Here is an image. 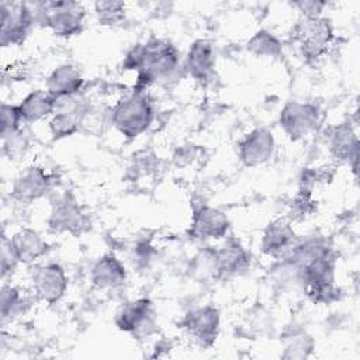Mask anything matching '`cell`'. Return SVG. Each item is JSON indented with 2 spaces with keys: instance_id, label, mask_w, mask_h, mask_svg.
I'll use <instances>...</instances> for the list:
<instances>
[{
  "instance_id": "obj_1",
  "label": "cell",
  "mask_w": 360,
  "mask_h": 360,
  "mask_svg": "<svg viewBox=\"0 0 360 360\" xmlns=\"http://www.w3.org/2000/svg\"><path fill=\"white\" fill-rule=\"evenodd\" d=\"M179 51L170 41L152 38L135 45L127 53L122 66L125 70H136L134 91L142 93L150 84L172 79L179 69Z\"/></svg>"
},
{
  "instance_id": "obj_2",
  "label": "cell",
  "mask_w": 360,
  "mask_h": 360,
  "mask_svg": "<svg viewBox=\"0 0 360 360\" xmlns=\"http://www.w3.org/2000/svg\"><path fill=\"white\" fill-rule=\"evenodd\" d=\"M34 21L48 27L55 35L73 37L83 30L86 17L84 7L72 0L28 3Z\"/></svg>"
},
{
  "instance_id": "obj_3",
  "label": "cell",
  "mask_w": 360,
  "mask_h": 360,
  "mask_svg": "<svg viewBox=\"0 0 360 360\" xmlns=\"http://www.w3.org/2000/svg\"><path fill=\"white\" fill-rule=\"evenodd\" d=\"M290 37L307 60H316L326 53L333 41V28L330 21L322 15H302Z\"/></svg>"
},
{
  "instance_id": "obj_4",
  "label": "cell",
  "mask_w": 360,
  "mask_h": 360,
  "mask_svg": "<svg viewBox=\"0 0 360 360\" xmlns=\"http://www.w3.org/2000/svg\"><path fill=\"white\" fill-rule=\"evenodd\" d=\"M111 120L120 134L127 138H136L149 128L153 120V110L142 93L134 91L115 104Z\"/></svg>"
},
{
  "instance_id": "obj_5",
  "label": "cell",
  "mask_w": 360,
  "mask_h": 360,
  "mask_svg": "<svg viewBox=\"0 0 360 360\" xmlns=\"http://www.w3.org/2000/svg\"><path fill=\"white\" fill-rule=\"evenodd\" d=\"M0 11H1V20H0L1 46L22 44L35 22L30 4L3 1L0 4Z\"/></svg>"
},
{
  "instance_id": "obj_6",
  "label": "cell",
  "mask_w": 360,
  "mask_h": 360,
  "mask_svg": "<svg viewBox=\"0 0 360 360\" xmlns=\"http://www.w3.org/2000/svg\"><path fill=\"white\" fill-rule=\"evenodd\" d=\"M180 326L201 347H211L219 332V311L214 305L191 309L184 315Z\"/></svg>"
},
{
  "instance_id": "obj_7",
  "label": "cell",
  "mask_w": 360,
  "mask_h": 360,
  "mask_svg": "<svg viewBox=\"0 0 360 360\" xmlns=\"http://www.w3.org/2000/svg\"><path fill=\"white\" fill-rule=\"evenodd\" d=\"M114 321L120 330L135 338L149 336L155 326L153 304L149 298L132 300L121 307Z\"/></svg>"
},
{
  "instance_id": "obj_8",
  "label": "cell",
  "mask_w": 360,
  "mask_h": 360,
  "mask_svg": "<svg viewBox=\"0 0 360 360\" xmlns=\"http://www.w3.org/2000/svg\"><path fill=\"white\" fill-rule=\"evenodd\" d=\"M319 122V112L314 104L290 101L280 112V127L294 141L314 132Z\"/></svg>"
},
{
  "instance_id": "obj_9",
  "label": "cell",
  "mask_w": 360,
  "mask_h": 360,
  "mask_svg": "<svg viewBox=\"0 0 360 360\" xmlns=\"http://www.w3.org/2000/svg\"><path fill=\"white\" fill-rule=\"evenodd\" d=\"M31 281L35 297L46 304L58 302L68 288V276L58 263L38 266L32 273Z\"/></svg>"
},
{
  "instance_id": "obj_10",
  "label": "cell",
  "mask_w": 360,
  "mask_h": 360,
  "mask_svg": "<svg viewBox=\"0 0 360 360\" xmlns=\"http://www.w3.org/2000/svg\"><path fill=\"white\" fill-rule=\"evenodd\" d=\"M87 217L70 194H63L53 202L48 225L55 232L82 233L87 226Z\"/></svg>"
},
{
  "instance_id": "obj_11",
  "label": "cell",
  "mask_w": 360,
  "mask_h": 360,
  "mask_svg": "<svg viewBox=\"0 0 360 360\" xmlns=\"http://www.w3.org/2000/svg\"><path fill=\"white\" fill-rule=\"evenodd\" d=\"M274 152L273 134L266 128H256L246 134L239 142L238 153L242 163L255 167L266 163Z\"/></svg>"
},
{
  "instance_id": "obj_12",
  "label": "cell",
  "mask_w": 360,
  "mask_h": 360,
  "mask_svg": "<svg viewBox=\"0 0 360 360\" xmlns=\"http://www.w3.org/2000/svg\"><path fill=\"white\" fill-rule=\"evenodd\" d=\"M295 245L297 236L287 219L278 218L266 226L262 238V250L264 255L276 259L290 257Z\"/></svg>"
},
{
  "instance_id": "obj_13",
  "label": "cell",
  "mask_w": 360,
  "mask_h": 360,
  "mask_svg": "<svg viewBox=\"0 0 360 360\" xmlns=\"http://www.w3.org/2000/svg\"><path fill=\"white\" fill-rule=\"evenodd\" d=\"M228 229L229 221L222 211L200 205L194 210L188 233L195 239H219L228 233Z\"/></svg>"
},
{
  "instance_id": "obj_14",
  "label": "cell",
  "mask_w": 360,
  "mask_h": 360,
  "mask_svg": "<svg viewBox=\"0 0 360 360\" xmlns=\"http://www.w3.org/2000/svg\"><path fill=\"white\" fill-rule=\"evenodd\" d=\"M51 188V176L39 166L27 167L14 181L13 198L22 204H30L44 197Z\"/></svg>"
},
{
  "instance_id": "obj_15",
  "label": "cell",
  "mask_w": 360,
  "mask_h": 360,
  "mask_svg": "<svg viewBox=\"0 0 360 360\" xmlns=\"http://www.w3.org/2000/svg\"><path fill=\"white\" fill-rule=\"evenodd\" d=\"M217 276H235L249 267V252L238 239H228L218 249H214Z\"/></svg>"
},
{
  "instance_id": "obj_16",
  "label": "cell",
  "mask_w": 360,
  "mask_h": 360,
  "mask_svg": "<svg viewBox=\"0 0 360 360\" xmlns=\"http://www.w3.org/2000/svg\"><path fill=\"white\" fill-rule=\"evenodd\" d=\"M186 68L188 73L198 82H207L215 68V52L210 41H194L186 56Z\"/></svg>"
},
{
  "instance_id": "obj_17",
  "label": "cell",
  "mask_w": 360,
  "mask_h": 360,
  "mask_svg": "<svg viewBox=\"0 0 360 360\" xmlns=\"http://www.w3.org/2000/svg\"><path fill=\"white\" fill-rule=\"evenodd\" d=\"M83 86V76L73 65H59L55 68L46 80V91L53 98L79 94Z\"/></svg>"
},
{
  "instance_id": "obj_18",
  "label": "cell",
  "mask_w": 360,
  "mask_h": 360,
  "mask_svg": "<svg viewBox=\"0 0 360 360\" xmlns=\"http://www.w3.org/2000/svg\"><path fill=\"white\" fill-rule=\"evenodd\" d=\"M10 240L18 262L22 264L34 263L48 250V243L45 239L37 231L30 228L20 229L10 238Z\"/></svg>"
},
{
  "instance_id": "obj_19",
  "label": "cell",
  "mask_w": 360,
  "mask_h": 360,
  "mask_svg": "<svg viewBox=\"0 0 360 360\" xmlns=\"http://www.w3.org/2000/svg\"><path fill=\"white\" fill-rule=\"evenodd\" d=\"M329 149L336 159L349 162L356 172L359 139L354 129L349 124H340L332 128L329 134Z\"/></svg>"
},
{
  "instance_id": "obj_20",
  "label": "cell",
  "mask_w": 360,
  "mask_h": 360,
  "mask_svg": "<svg viewBox=\"0 0 360 360\" xmlns=\"http://www.w3.org/2000/svg\"><path fill=\"white\" fill-rule=\"evenodd\" d=\"M90 278L97 288H115L125 283L127 271L115 256L104 255L93 264Z\"/></svg>"
},
{
  "instance_id": "obj_21",
  "label": "cell",
  "mask_w": 360,
  "mask_h": 360,
  "mask_svg": "<svg viewBox=\"0 0 360 360\" xmlns=\"http://www.w3.org/2000/svg\"><path fill=\"white\" fill-rule=\"evenodd\" d=\"M24 122H34L53 112L55 98L45 90H34L18 104Z\"/></svg>"
},
{
  "instance_id": "obj_22",
  "label": "cell",
  "mask_w": 360,
  "mask_h": 360,
  "mask_svg": "<svg viewBox=\"0 0 360 360\" xmlns=\"http://www.w3.org/2000/svg\"><path fill=\"white\" fill-rule=\"evenodd\" d=\"M248 49L260 58H276L281 53V42L270 31L260 30L248 41Z\"/></svg>"
},
{
  "instance_id": "obj_23",
  "label": "cell",
  "mask_w": 360,
  "mask_h": 360,
  "mask_svg": "<svg viewBox=\"0 0 360 360\" xmlns=\"http://www.w3.org/2000/svg\"><path fill=\"white\" fill-rule=\"evenodd\" d=\"M83 115L72 111H56L49 121V131L55 139L73 135L79 129Z\"/></svg>"
},
{
  "instance_id": "obj_24",
  "label": "cell",
  "mask_w": 360,
  "mask_h": 360,
  "mask_svg": "<svg viewBox=\"0 0 360 360\" xmlns=\"http://www.w3.org/2000/svg\"><path fill=\"white\" fill-rule=\"evenodd\" d=\"M27 305L25 297L21 294L20 288L14 285H4L1 290V298H0V312L3 321L11 319L13 316L20 315L24 312Z\"/></svg>"
},
{
  "instance_id": "obj_25",
  "label": "cell",
  "mask_w": 360,
  "mask_h": 360,
  "mask_svg": "<svg viewBox=\"0 0 360 360\" xmlns=\"http://www.w3.org/2000/svg\"><path fill=\"white\" fill-rule=\"evenodd\" d=\"M94 13L98 24L117 25L125 18V3L117 0H101L94 3Z\"/></svg>"
},
{
  "instance_id": "obj_26",
  "label": "cell",
  "mask_w": 360,
  "mask_h": 360,
  "mask_svg": "<svg viewBox=\"0 0 360 360\" xmlns=\"http://www.w3.org/2000/svg\"><path fill=\"white\" fill-rule=\"evenodd\" d=\"M24 122L18 105L3 104L1 105V138H7L20 131V125Z\"/></svg>"
},
{
  "instance_id": "obj_27",
  "label": "cell",
  "mask_w": 360,
  "mask_h": 360,
  "mask_svg": "<svg viewBox=\"0 0 360 360\" xmlns=\"http://www.w3.org/2000/svg\"><path fill=\"white\" fill-rule=\"evenodd\" d=\"M0 263H1V277L6 278L8 274H11L17 264L20 263L15 253H14V249L11 246V240L3 235L1 238V255H0Z\"/></svg>"
},
{
  "instance_id": "obj_28",
  "label": "cell",
  "mask_w": 360,
  "mask_h": 360,
  "mask_svg": "<svg viewBox=\"0 0 360 360\" xmlns=\"http://www.w3.org/2000/svg\"><path fill=\"white\" fill-rule=\"evenodd\" d=\"M312 349V340L309 336H305L304 333L294 335L290 338L287 346H285V354L284 357H307L308 352Z\"/></svg>"
},
{
  "instance_id": "obj_29",
  "label": "cell",
  "mask_w": 360,
  "mask_h": 360,
  "mask_svg": "<svg viewBox=\"0 0 360 360\" xmlns=\"http://www.w3.org/2000/svg\"><path fill=\"white\" fill-rule=\"evenodd\" d=\"M295 6L302 11V15H321L325 3L321 1H298Z\"/></svg>"
}]
</instances>
